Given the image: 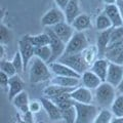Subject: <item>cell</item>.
<instances>
[{"instance_id":"1","label":"cell","mask_w":123,"mask_h":123,"mask_svg":"<svg viewBox=\"0 0 123 123\" xmlns=\"http://www.w3.org/2000/svg\"><path fill=\"white\" fill-rule=\"evenodd\" d=\"M30 63L31 65L29 69V80L31 83H40L47 81V80H51L53 78V73L51 72L47 63L41 61L36 56H34Z\"/></svg>"},{"instance_id":"2","label":"cell","mask_w":123,"mask_h":123,"mask_svg":"<svg viewBox=\"0 0 123 123\" xmlns=\"http://www.w3.org/2000/svg\"><path fill=\"white\" fill-rule=\"evenodd\" d=\"M117 93V88L105 81L94 90V101L102 109H110Z\"/></svg>"},{"instance_id":"3","label":"cell","mask_w":123,"mask_h":123,"mask_svg":"<svg viewBox=\"0 0 123 123\" xmlns=\"http://www.w3.org/2000/svg\"><path fill=\"white\" fill-rule=\"evenodd\" d=\"M76 122L75 123H93L99 112L97 105L93 104H81L75 102Z\"/></svg>"},{"instance_id":"4","label":"cell","mask_w":123,"mask_h":123,"mask_svg":"<svg viewBox=\"0 0 123 123\" xmlns=\"http://www.w3.org/2000/svg\"><path fill=\"white\" fill-rule=\"evenodd\" d=\"M88 41L84 32H75L73 37L66 45V50L63 56L82 53L85 48L88 47Z\"/></svg>"},{"instance_id":"5","label":"cell","mask_w":123,"mask_h":123,"mask_svg":"<svg viewBox=\"0 0 123 123\" xmlns=\"http://www.w3.org/2000/svg\"><path fill=\"white\" fill-rule=\"evenodd\" d=\"M57 61L65 65H67L68 67H70L71 69H73L75 72H77L80 75H82L84 72H86L87 70L90 69V67L88 66V64L85 62V60H84L82 53L62 56L61 59Z\"/></svg>"},{"instance_id":"6","label":"cell","mask_w":123,"mask_h":123,"mask_svg":"<svg viewBox=\"0 0 123 123\" xmlns=\"http://www.w3.org/2000/svg\"><path fill=\"white\" fill-rule=\"evenodd\" d=\"M64 22H66V15L64 10L59 7H52L46 11L41 18V25L46 28H52L53 26Z\"/></svg>"},{"instance_id":"7","label":"cell","mask_w":123,"mask_h":123,"mask_svg":"<svg viewBox=\"0 0 123 123\" xmlns=\"http://www.w3.org/2000/svg\"><path fill=\"white\" fill-rule=\"evenodd\" d=\"M45 32L48 34L49 38H50V43H49V46L51 48L52 51V56L51 60L49 62L50 63H53V62H56L57 60H60L62 56L64 55L65 50H66V43L64 41H62L59 37H57L55 32L51 30V28H46Z\"/></svg>"},{"instance_id":"8","label":"cell","mask_w":123,"mask_h":123,"mask_svg":"<svg viewBox=\"0 0 123 123\" xmlns=\"http://www.w3.org/2000/svg\"><path fill=\"white\" fill-rule=\"evenodd\" d=\"M18 51L24 61V69L27 70L30 62L35 56V47L30 42L28 35L23 36L18 41Z\"/></svg>"},{"instance_id":"9","label":"cell","mask_w":123,"mask_h":123,"mask_svg":"<svg viewBox=\"0 0 123 123\" xmlns=\"http://www.w3.org/2000/svg\"><path fill=\"white\" fill-rule=\"evenodd\" d=\"M105 57L111 63L123 66V39L113 44H110L105 53Z\"/></svg>"},{"instance_id":"10","label":"cell","mask_w":123,"mask_h":123,"mask_svg":"<svg viewBox=\"0 0 123 123\" xmlns=\"http://www.w3.org/2000/svg\"><path fill=\"white\" fill-rule=\"evenodd\" d=\"M122 80H123V66L110 62L106 82H108L109 84L117 88Z\"/></svg>"},{"instance_id":"11","label":"cell","mask_w":123,"mask_h":123,"mask_svg":"<svg viewBox=\"0 0 123 123\" xmlns=\"http://www.w3.org/2000/svg\"><path fill=\"white\" fill-rule=\"evenodd\" d=\"M71 98L74 99L76 103L81 104H93L94 101V93L92 90L84 87L82 85L75 88L71 92Z\"/></svg>"},{"instance_id":"12","label":"cell","mask_w":123,"mask_h":123,"mask_svg":"<svg viewBox=\"0 0 123 123\" xmlns=\"http://www.w3.org/2000/svg\"><path fill=\"white\" fill-rule=\"evenodd\" d=\"M40 102L42 104V108L45 110L47 116L49 119L52 121H59L63 119V115H62V110L59 108V106L55 105L51 99H49L47 98H41Z\"/></svg>"},{"instance_id":"13","label":"cell","mask_w":123,"mask_h":123,"mask_svg":"<svg viewBox=\"0 0 123 123\" xmlns=\"http://www.w3.org/2000/svg\"><path fill=\"white\" fill-rule=\"evenodd\" d=\"M51 30L55 32V35L59 37L62 41H64L66 44L70 41V39L76 32L75 29L72 27V25L68 24L67 22H64V23H61V24L53 26Z\"/></svg>"},{"instance_id":"14","label":"cell","mask_w":123,"mask_h":123,"mask_svg":"<svg viewBox=\"0 0 123 123\" xmlns=\"http://www.w3.org/2000/svg\"><path fill=\"white\" fill-rule=\"evenodd\" d=\"M51 72L55 74V76H67V77H75V78H81V75L75 72L73 69L68 67L61 62L56 61L53 63L48 64Z\"/></svg>"},{"instance_id":"15","label":"cell","mask_w":123,"mask_h":123,"mask_svg":"<svg viewBox=\"0 0 123 123\" xmlns=\"http://www.w3.org/2000/svg\"><path fill=\"white\" fill-rule=\"evenodd\" d=\"M104 12H105V14L109 18V20L112 23L113 28H117V27L123 26V18L121 15V11L117 4L105 5Z\"/></svg>"},{"instance_id":"16","label":"cell","mask_w":123,"mask_h":123,"mask_svg":"<svg viewBox=\"0 0 123 123\" xmlns=\"http://www.w3.org/2000/svg\"><path fill=\"white\" fill-rule=\"evenodd\" d=\"M103 83V80L98 75H95L90 69L81 75V85L90 90H95Z\"/></svg>"},{"instance_id":"17","label":"cell","mask_w":123,"mask_h":123,"mask_svg":"<svg viewBox=\"0 0 123 123\" xmlns=\"http://www.w3.org/2000/svg\"><path fill=\"white\" fill-rule=\"evenodd\" d=\"M51 84H55L59 86H63L66 88L75 89L81 85V78H75V77H67V76H55L50 80Z\"/></svg>"},{"instance_id":"18","label":"cell","mask_w":123,"mask_h":123,"mask_svg":"<svg viewBox=\"0 0 123 123\" xmlns=\"http://www.w3.org/2000/svg\"><path fill=\"white\" fill-rule=\"evenodd\" d=\"M109 65H110L109 60H107L106 57H98V59L92 64V66L90 67V70L93 72L95 75H98L99 78L103 80V82H105L106 78H107Z\"/></svg>"},{"instance_id":"19","label":"cell","mask_w":123,"mask_h":123,"mask_svg":"<svg viewBox=\"0 0 123 123\" xmlns=\"http://www.w3.org/2000/svg\"><path fill=\"white\" fill-rule=\"evenodd\" d=\"M22 91H24V82L20 75L17 74L10 77L8 83V99L11 102Z\"/></svg>"},{"instance_id":"20","label":"cell","mask_w":123,"mask_h":123,"mask_svg":"<svg viewBox=\"0 0 123 123\" xmlns=\"http://www.w3.org/2000/svg\"><path fill=\"white\" fill-rule=\"evenodd\" d=\"M111 31H112V28L102 31L98 36L97 44L95 45H97V47L98 49L99 57H105V53L107 51L108 47H109L110 41H111Z\"/></svg>"},{"instance_id":"21","label":"cell","mask_w":123,"mask_h":123,"mask_svg":"<svg viewBox=\"0 0 123 123\" xmlns=\"http://www.w3.org/2000/svg\"><path fill=\"white\" fill-rule=\"evenodd\" d=\"M65 15H66V22L68 24H72L74 22L75 18L78 17L79 14H81V10H80L79 2L78 0H70V2L68 3L66 9L64 10Z\"/></svg>"},{"instance_id":"22","label":"cell","mask_w":123,"mask_h":123,"mask_svg":"<svg viewBox=\"0 0 123 123\" xmlns=\"http://www.w3.org/2000/svg\"><path fill=\"white\" fill-rule=\"evenodd\" d=\"M71 25L75 29L76 32H83V31H85L87 29H90L91 27L90 17L85 13H81L75 18L74 22Z\"/></svg>"},{"instance_id":"23","label":"cell","mask_w":123,"mask_h":123,"mask_svg":"<svg viewBox=\"0 0 123 123\" xmlns=\"http://www.w3.org/2000/svg\"><path fill=\"white\" fill-rule=\"evenodd\" d=\"M74 89L72 88H66V87H63V86H59V85H55V84H50V85L46 86L43 90V94L45 98H55L59 95L63 94V93H66V92H72Z\"/></svg>"},{"instance_id":"24","label":"cell","mask_w":123,"mask_h":123,"mask_svg":"<svg viewBox=\"0 0 123 123\" xmlns=\"http://www.w3.org/2000/svg\"><path fill=\"white\" fill-rule=\"evenodd\" d=\"M11 103L13 104V106L15 108H18V109L21 110L22 112L26 113L29 111L30 101H29V95L26 91H22L21 93H18L17 97L11 101Z\"/></svg>"},{"instance_id":"25","label":"cell","mask_w":123,"mask_h":123,"mask_svg":"<svg viewBox=\"0 0 123 123\" xmlns=\"http://www.w3.org/2000/svg\"><path fill=\"white\" fill-rule=\"evenodd\" d=\"M82 55L84 57L85 62L88 64V66L91 67L92 64L98 59V49L97 47V45H89L87 48H85L82 52Z\"/></svg>"},{"instance_id":"26","label":"cell","mask_w":123,"mask_h":123,"mask_svg":"<svg viewBox=\"0 0 123 123\" xmlns=\"http://www.w3.org/2000/svg\"><path fill=\"white\" fill-rule=\"evenodd\" d=\"M28 37H29L30 42L34 45V47H41V46H46V45H49V43H50V38H49L48 34L46 33V32L41 33V34H38V35H35V36L28 35Z\"/></svg>"},{"instance_id":"27","label":"cell","mask_w":123,"mask_h":123,"mask_svg":"<svg viewBox=\"0 0 123 123\" xmlns=\"http://www.w3.org/2000/svg\"><path fill=\"white\" fill-rule=\"evenodd\" d=\"M35 56L40 59L41 61L49 64L52 56V51L49 45L41 46V47H35Z\"/></svg>"},{"instance_id":"28","label":"cell","mask_w":123,"mask_h":123,"mask_svg":"<svg viewBox=\"0 0 123 123\" xmlns=\"http://www.w3.org/2000/svg\"><path fill=\"white\" fill-rule=\"evenodd\" d=\"M110 110L113 113L114 117H123V94L117 93Z\"/></svg>"},{"instance_id":"29","label":"cell","mask_w":123,"mask_h":123,"mask_svg":"<svg viewBox=\"0 0 123 123\" xmlns=\"http://www.w3.org/2000/svg\"><path fill=\"white\" fill-rule=\"evenodd\" d=\"M95 28H97V30L99 31V32L113 28L112 23H111V21L109 20V18L105 14L104 11H103V13L98 15L97 20H95Z\"/></svg>"},{"instance_id":"30","label":"cell","mask_w":123,"mask_h":123,"mask_svg":"<svg viewBox=\"0 0 123 123\" xmlns=\"http://www.w3.org/2000/svg\"><path fill=\"white\" fill-rule=\"evenodd\" d=\"M113 118H114V115L111 112L110 109H102L99 110L93 123H111Z\"/></svg>"},{"instance_id":"31","label":"cell","mask_w":123,"mask_h":123,"mask_svg":"<svg viewBox=\"0 0 123 123\" xmlns=\"http://www.w3.org/2000/svg\"><path fill=\"white\" fill-rule=\"evenodd\" d=\"M62 115H63V120L66 123H75L76 122V108L75 105L70 108L62 110Z\"/></svg>"},{"instance_id":"32","label":"cell","mask_w":123,"mask_h":123,"mask_svg":"<svg viewBox=\"0 0 123 123\" xmlns=\"http://www.w3.org/2000/svg\"><path fill=\"white\" fill-rule=\"evenodd\" d=\"M0 70H1V72L5 73L6 75H8L9 77H12V76L18 74L12 62H9V61L2 60L0 62Z\"/></svg>"},{"instance_id":"33","label":"cell","mask_w":123,"mask_h":123,"mask_svg":"<svg viewBox=\"0 0 123 123\" xmlns=\"http://www.w3.org/2000/svg\"><path fill=\"white\" fill-rule=\"evenodd\" d=\"M11 62H12L13 66H14L15 70H17V73L18 75L25 71V69H24V61H23V57L21 55L20 51H17L14 53L13 59H12V61H11Z\"/></svg>"},{"instance_id":"34","label":"cell","mask_w":123,"mask_h":123,"mask_svg":"<svg viewBox=\"0 0 123 123\" xmlns=\"http://www.w3.org/2000/svg\"><path fill=\"white\" fill-rule=\"evenodd\" d=\"M122 39H123V26L117 27V28H112V31H111L110 44H113L115 42H118Z\"/></svg>"},{"instance_id":"35","label":"cell","mask_w":123,"mask_h":123,"mask_svg":"<svg viewBox=\"0 0 123 123\" xmlns=\"http://www.w3.org/2000/svg\"><path fill=\"white\" fill-rule=\"evenodd\" d=\"M10 38H11V34L8 28H6L4 25H1V29H0V40H1V43L3 44L5 42H8Z\"/></svg>"},{"instance_id":"36","label":"cell","mask_w":123,"mask_h":123,"mask_svg":"<svg viewBox=\"0 0 123 123\" xmlns=\"http://www.w3.org/2000/svg\"><path fill=\"white\" fill-rule=\"evenodd\" d=\"M42 104L40 101H32L29 104V111L31 113H38L41 110Z\"/></svg>"},{"instance_id":"37","label":"cell","mask_w":123,"mask_h":123,"mask_svg":"<svg viewBox=\"0 0 123 123\" xmlns=\"http://www.w3.org/2000/svg\"><path fill=\"white\" fill-rule=\"evenodd\" d=\"M9 78L10 77L8 75H6L5 73L0 72V85L2 88H6L8 87V83H9Z\"/></svg>"},{"instance_id":"38","label":"cell","mask_w":123,"mask_h":123,"mask_svg":"<svg viewBox=\"0 0 123 123\" xmlns=\"http://www.w3.org/2000/svg\"><path fill=\"white\" fill-rule=\"evenodd\" d=\"M56 4V7H59L62 10H65L68 5V3L70 2V0H53Z\"/></svg>"},{"instance_id":"39","label":"cell","mask_w":123,"mask_h":123,"mask_svg":"<svg viewBox=\"0 0 123 123\" xmlns=\"http://www.w3.org/2000/svg\"><path fill=\"white\" fill-rule=\"evenodd\" d=\"M103 2L105 3V5H113V4H117L118 0H103Z\"/></svg>"},{"instance_id":"40","label":"cell","mask_w":123,"mask_h":123,"mask_svg":"<svg viewBox=\"0 0 123 123\" xmlns=\"http://www.w3.org/2000/svg\"><path fill=\"white\" fill-rule=\"evenodd\" d=\"M111 123H123V117H114Z\"/></svg>"},{"instance_id":"41","label":"cell","mask_w":123,"mask_h":123,"mask_svg":"<svg viewBox=\"0 0 123 123\" xmlns=\"http://www.w3.org/2000/svg\"><path fill=\"white\" fill-rule=\"evenodd\" d=\"M117 92L118 93H121V94H123V80L121 81V83L118 85V87H117Z\"/></svg>"},{"instance_id":"42","label":"cell","mask_w":123,"mask_h":123,"mask_svg":"<svg viewBox=\"0 0 123 123\" xmlns=\"http://www.w3.org/2000/svg\"><path fill=\"white\" fill-rule=\"evenodd\" d=\"M120 1H123V0H120Z\"/></svg>"}]
</instances>
